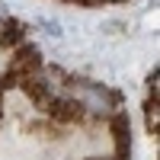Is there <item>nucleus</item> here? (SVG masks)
I'll return each instance as SVG.
<instances>
[{"label": "nucleus", "instance_id": "nucleus-1", "mask_svg": "<svg viewBox=\"0 0 160 160\" xmlns=\"http://www.w3.org/2000/svg\"><path fill=\"white\" fill-rule=\"evenodd\" d=\"M74 99L83 106V109L96 112V115L112 112V93L106 87H99V83H80V87H74Z\"/></svg>", "mask_w": 160, "mask_h": 160}]
</instances>
